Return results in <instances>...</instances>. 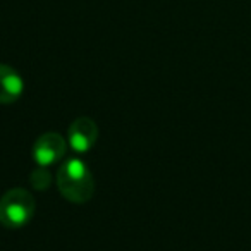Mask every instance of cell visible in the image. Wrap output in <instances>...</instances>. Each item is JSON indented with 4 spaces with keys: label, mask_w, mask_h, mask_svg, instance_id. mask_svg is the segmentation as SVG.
<instances>
[{
    "label": "cell",
    "mask_w": 251,
    "mask_h": 251,
    "mask_svg": "<svg viewBox=\"0 0 251 251\" xmlns=\"http://www.w3.org/2000/svg\"><path fill=\"white\" fill-rule=\"evenodd\" d=\"M66 150L67 143L59 133H45L36 140L33 147V157L38 165L49 167L59 162L66 155Z\"/></svg>",
    "instance_id": "cell-3"
},
{
    "label": "cell",
    "mask_w": 251,
    "mask_h": 251,
    "mask_svg": "<svg viewBox=\"0 0 251 251\" xmlns=\"http://www.w3.org/2000/svg\"><path fill=\"white\" fill-rule=\"evenodd\" d=\"M57 188L69 201L86 203L95 193V179L83 160L69 158L57 172Z\"/></svg>",
    "instance_id": "cell-1"
},
{
    "label": "cell",
    "mask_w": 251,
    "mask_h": 251,
    "mask_svg": "<svg viewBox=\"0 0 251 251\" xmlns=\"http://www.w3.org/2000/svg\"><path fill=\"white\" fill-rule=\"evenodd\" d=\"M36 203L31 193L14 188L0 198V224L9 229H18L31 220Z\"/></svg>",
    "instance_id": "cell-2"
},
{
    "label": "cell",
    "mask_w": 251,
    "mask_h": 251,
    "mask_svg": "<svg viewBox=\"0 0 251 251\" xmlns=\"http://www.w3.org/2000/svg\"><path fill=\"white\" fill-rule=\"evenodd\" d=\"M23 93V79L12 67L0 64V103H14Z\"/></svg>",
    "instance_id": "cell-5"
},
{
    "label": "cell",
    "mask_w": 251,
    "mask_h": 251,
    "mask_svg": "<svg viewBox=\"0 0 251 251\" xmlns=\"http://www.w3.org/2000/svg\"><path fill=\"white\" fill-rule=\"evenodd\" d=\"M29 181H31L33 188L36 189H47L50 186V181H52V174H50L49 171H47L45 167H42L40 165L38 169H35L31 174V177H29Z\"/></svg>",
    "instance_id": "cell-6"
},
{
    "label": "cell",
    "mask_w": 251,
    "mask_h": 251,
    "mask_svg": "<svg viewBox=\"0 0 251 251\" xmlns=\"http://www.w3.org/2000/svg\"><path fill=\"white\" fill-rule=\"evenodd\" d=\"M98 127L90 117H77L69 127V145L76 153L91 150L97 143Z\"/></svg>",
    "instance_id": "cell-4"
}]
</instances>
